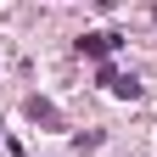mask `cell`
<instances>
[{
	"label": "cell",
	"mask_w": 157,
	"mask_h": 157,
	"mask_svg": "<svg viewBox=\"0 0 157 157\" xmlns=\"http://www.w3.org/2000/svg\"><path fill=\"white\" fill-rule=\"evenodd\" d=\"M118 45V34H84V39H78V51H84V56H107Z\"/></svg>",
	"instance_id": "cell-1"
},
{
	"label": "cell",
	"mask_w": 157,
	"mask_h": 157,
	"mask_svg": "<svg viewBox=\"0 0 157 157\" xmlns=\"http://www.w3.org/2000/svg\"><path fill=\"white\" fill-rule=\"evenodd\" d=\"M28 118H34V124H62V118H56V107L39 101V95H28Z\"/></svg>",
	"instance_id": "cell-2"
},
{
	"label": "cell",
	"mask_w": 157,
	"mask_h": 157,
	"mask_svg": "<svg viewBox=\"0 0 157 157\" xmlns=\"http://www.w3.org/2000/svg\"><path fill=\"white\" fill-rule=\"evenodd\" d=\"M118 95H124V101H135V95H140V78H118V84H112Z\"/></svg>",
	"instance_id": "cell-3"
}]
</instances>
